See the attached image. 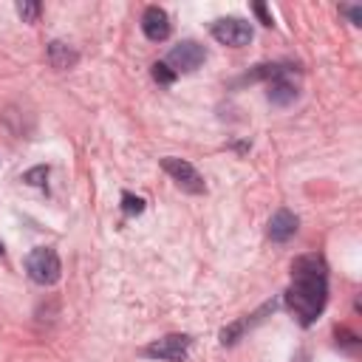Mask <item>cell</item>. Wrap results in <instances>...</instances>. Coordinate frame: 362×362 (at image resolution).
Masks as SVG:
<instances>
[{"mask_svg": "<svg viewBox=\"0 0 362 362\" xmlns=\"http://www.w3.org/2000/svg\"><path fill=\"white\" fill-rule=\"evenodd\" d=\"M189 337L184 334H167L161 339H153L141 354L150 359H161V362H184L189 354Z\"/></svg>", "mask_w": 362, "mask_h": 362, "instance_id": "cell-3", "label": "cell"}, {"mask_svg": "<svg viewBox=\"0 0 362 362\" xmlns=\"http://www.w3.org/2000/svg\"><path fill=\"white\" fill-rule=\"evenodd\" d=\"M339 11H342V14H348L354 25H362V8H359V6H342Z\"/></svg>", "mask_w": 362, "mask_h": 362, "instance_id": "cell-15", "label": "cell"}, {"mask_svg": "<svg viewBox=\"0 0 362 362\" xmlns=\"http://www.w3.org/2000/svg\"><path fill=\"white\" fill-rule=\"evenodd\" d=\"M161 167H164V173H167V175H170L181 189H187V192H192V195H198V192H204V189H206L204 178L198 175V170H195L189 161L167 156V158H161Z\"/></svg>", "mask_w": 362, "mask_h": 362, "instance_id": "cell-5", "label": "cell"}, {"mask_svg": "<svg viewBox=\"0 0 362 362\" xmlns=\"http://www.w3.org/2000/svg\"><path fill=\"white\" fill-rule=\"evenodd\" d=\"M141 31H144L147 40L164 42L170 37V17H167V11L158 8V6H147L144 14H141Z\"/></svg>", "mask_w": 362, "mask_h": 362, "instance_id": "cell-7", "label": "cell"}, {"mask_svg": "<svg viewBox=\"0 0 362 362\" xmlns=\"http://www.w3.org/2000/svg\"><path fill=\"white\" fill-rule=\"evenodd\" d=\"M40 11H42V6L34 3V0H23V3H17V14H20L25 23H34V20L40 17Z\"/></svg>", "mask_w": 362, "mask_h": 362, "instance_id": "cell-13", "label": "cell"}, {"mask_svg": "<svg viewBox=\"0 0 362 362\" xmlns=\"http://www.w3.org/2000/svg\"><path fill=\"white\" fill-rule=\"evenodd\" d=\"M212 37L221 42V45H229V48H243L249 45L252 40V25L240 17H221L212 23Z\"/></svg>", "mask_w": 362, "mask_h": 362, "instance_id": "cell-4", "label": "cell"}, {"mask_svg": "<svg viewBox=\"0 0 362 362\" xmlns=\"http://www.w3.org/2000/svg\"><path fill=\"white\" fill-rule=\"evenodd\" d=\"M297 226H300V221H297L294 212H288V209H277V212L272 215V221H269V238H272L274 243H286V240L294 238Z\"/></svg>", "mask_w": 362, "mask_h": 362, "instance_id": "cell-8", "label": "cell"}, {"mask_svg": "<svg viewBox=\"0 0 362 362\" xmlns=\"http://www.w3.org/2000/svg\"><path fill=\"white\" fill-rule=\"evenodd\" d=\"M206 59V51H204V45H198L195 40H184V42H178L170 54H167V65L178 74H192L201 62Z\"/></svg>", "mask_w": 362, "mask_h": 362, "instance_id": "cell-6", "label": "cell"}, {"mask_svg": "<svg viewBox=\"0 0 362 362\" xmlns=\"http://www.w3.org/2000/svg\"><path fill=\"white\" fill-rule=\"evenodd\" d=\"M252 8H255V14L260 17V23H263V25H272V17H269V11H266V6H263V3H255Z\"/></svg>", "mask_w": 362, "mask_h": 362, "instance_id": "cell-16", "label": "cell"}, {"mask_svg": "<svg viewBox=\"0 0 362 362\" xmlns=\"http://www.w3.org/2000/svg\"><path fill=\"white\" fill-rule=\"evenodd\" d=\"M297 99V88L288 82V79H274L269 82V102L277 105V107H286Z\"/></svg>", "mask_w": 362, "mask_h": 362, "instance_id": "cell-10", "label": "cell"}, {"mask_svg": "<svg viewBox=\"0 0 362 362\" xmlns=\"http://www.w3.org/2000/svg\"><path fill=\"white\" fill-rule=\"evenodd\" d=\"M45 178H48V167L45 164H40V167H34V170H28L23 175V181L31 184V187H45Z\"/></svg>", "mask_w": 362, "mask_h": 362, "instance_id": "cell-14", "label": "cell"}, {"mask_svg": "<svg viewBox=\"0 0 362 362\" xmlns=\"http://www.w3.org/2000/svg\"><path fill=\"white\" fill-rule=\"evenodd\" d=\"M0 255H3V243H0Z\"/></svg>", "mask_w": 362, "mask_h": 362, "instance_id": "cell-17", "label": "cell"}, {"mask_svg": "<svg viewBox=\"0 0 362 362\" xmlns=\"http://www.w3.org/2000/svg\"><path fill=\"white\" fill-rule=\"evenodd\" d=\"M328 303V266L320 255H300L291 263V286L286 291V308L308 328Z\"/></svg>", "mask_w": 362, "mask_h": 362, "instance_id": "cell-1", "label": "cell"}, {"mask_svg": "<svg viewBox=\"0 0 362 362\" xmlns=\"http://www.w3.org/2000/svg\"><path fill=\"white\" fill-rule=\"evenodd\" d=\"M150 74H153V79H156L158 85H173V82H175V71H173L167 62H156Z\"/></svg>", "mask_w": 362, "mask_h": 362, "instance_id": "cell-12", "label": "cell"}, {"mask_svg": "<svg viewBox=\"0 0 362 362\" xmlns=\"http://www.w3.org/2000/svg\"><path fill=\"white\" fill-rule=\"evenodd\" d=\"M122 212L124 215H139L144 212V198L133 195V192H122Z\"/></svg>", "mask_w": 362, "mask_h": 362, "instance_id": "cell-11", "label": "cell"}, {"mask_svg": "<svg viewBox=\"0 0 362 362\" xmlns=\"http://www.w3.org/2000/svg\"><path fill=\"white\" fill-rule=\"evenodd\" d=\"M45 57H48V62L54 65V68H59V71H65V68H74L76 62H79V54L68 45V42H59V40H54V42H48V51H45Z\"/></svg>", "mask_w": 362, "mask_h": 362, "instance_id": "cell-9", "label": "cell"}, {"mask_svg": "<svg viewBox=\"0 0 362 362\" xmlns=\"http://www.w3.org/2000/svg\"><path fill=\"white\" fill-rule=\"evenodd\" d=\"M25 274L40 286H54L62 274L59 255L51 246H37L25 255Z\"/></svg>", "mask_w": 362, "mask_h": 362, "instance_id": "cell-2", "label": "cell"}]
</instances>
